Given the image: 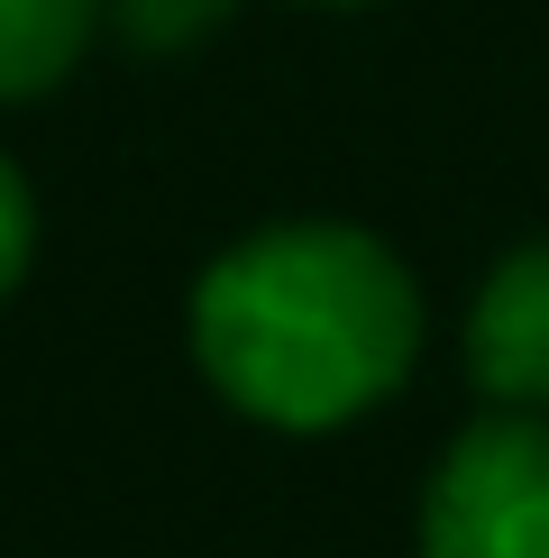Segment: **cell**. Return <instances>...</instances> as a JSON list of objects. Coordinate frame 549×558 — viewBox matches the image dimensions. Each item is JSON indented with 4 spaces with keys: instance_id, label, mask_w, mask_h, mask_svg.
<instances>
[{
    "instance_id": "obj_5",
    "label": "cell",
    "mask_w": 549,
    "mask_h": 558,
    "mask_svg": "<svg viewBox=\"0 0 549 558\" xmlns=\"http://www.w3.org/2000/svg\"><path fill=\"white\" fill-rule=\"evenodd\" d=\"M229 10H239V0H101V19L137 46V56H183V46H202Z\"/></svg>"
},
{
    "instance_id": "obj_1",
    "label": "cell",
    "mask_w": 549,
    "mask_h": 558,
    "mask_svg": "<svg viewBox=\"0 0 549 558\" xmlns=\"http://www.w3.org/2000/svg\"><path fill=\"white\" fill-rule=\"evenodd\" d=\"M422 357V284L376 229L284 220L193 284V366L266 430H349Z\"/></svg>"
},
{
    "instance_id": "obj_6",
    "label": "cell",
    "mask_w": 549,
    "mask_h": 558,
    "mask_svg": "<svg viewBox=\"0 0 549 558\" xmlns=\"http://www.w3.org/2000/svg\"><path fill=\"white\" fill-rule=\"evenodd\" d=\"M28 257H37V202H28V174L0 156V302L19 293Z\"/></svg>"
},
{
    "instance_id": "obj_2",
    "label": "cell",
    "mask_w": 549,
    "mask_h": 558,
    "mask_svg": "<svg viewBox=\"0 0 549 558\" xmlns=\"http://www.w3.org/2000/svg\"><path fill=\"white\" fill-rule=\"evenodd\" d=\"M422 558H549V412H476L422 485Z\"/></svg>"
},
{
    "instance_id": "obj_4",
    "label": "cell",
    "mask_w": 549,
    "mask_h": 558,
    "mask_svg": "<svg viewBox=\"0 0 549 558\" xmlns=\"http://www.w3.org/2000/svg\"><path fill=\"white\" fill-rule=\"evenodd\" d=\"M101 0H0V110L56 92L83 64Z\"/></svg>"
},
{
    "instance_id": "obj_3",
    "label": "cell",
    "mask_w": 549,
    "mask_h": 558,
    "mask_svg": "<svg viewBox=\"0 0 549 558\" xmlns=\"http://www.w3.org/2000/svg\"><path fill=\"white\" fill-rule=\"evenodd\" d=\"M467 385L495 412H549V239H522L476 284L467 312Z\"/></svg>"
}]
</instances>
